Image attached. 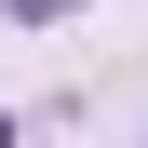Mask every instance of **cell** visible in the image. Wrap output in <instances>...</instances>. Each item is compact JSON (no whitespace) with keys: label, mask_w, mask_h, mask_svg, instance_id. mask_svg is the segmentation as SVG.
Instances as JSON below:
<instances>
[{"label":"cell","mask_w":148,"mask_h":148,"mask_svg":"<svg viewBox=\"0 0 148 148\" xmlns=\"http://www.w3.org/2000/svg\"><path fill=\"white\" fill-rule=\"evenodd\" d=\"M0 14H14V27H54V14H81V0H0Z\"/></svg>","instance_id":"obj_1"},{"label":"cell","mask_w":148,"mask_h":148,"mask_svg":"<svg viewBox=\"0 0 148 148\" xmlns=\"http://www.w3.org/2000/svg\"><path fill=\"white\" fill-rule=\"evenodd\" d=\"M0 148H14V121H0Z\"/></svg>","instance_id":"obj_2"}]
</instances>
